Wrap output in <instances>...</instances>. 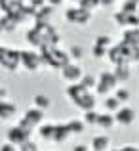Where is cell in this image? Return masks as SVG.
<instances>
[{"instance_id": "obj_4", "label": "cell", "mask_w": 139, "mask_h": 151, "mask_svg": "<svg viewBox=\"0 0 139 151\" xmlns=\"http://www.w3.org/2000/svg\"><path fill=\"white\" fill-rule=\"evenodd\" d=\"M42 121H44V111L36 109V107H31V109H27L25 115L19 119L17 126H21V128L27 130V132H33L36 126L42 124Z\"/></svg>"}, {"instance_id": "obj_30", "label": "cell", "mask_w": 139, "mask_h": 151, "mask_svg": "<svg viewBox=\"0 0 139 151\" xmlns=\"http://www.w3.org/2000/svg\"><path fill=\"white\" fill-rule=\"evenodd\" d=\"M78 8L86 12H92L93 8H97V0H78Z\"/></svg>"}, {"instance_id": "obj_33", "label": "cell", "mask_w": 139, "mask_h": 151, "mask_svg": "<svg viewBox=\"0 0 139 151\" xmlns=\"http://www.w3.org/2000/svg\"><path fill=\"white\" fill-rule=\"evenodd\" d=\"M29 6L33 8L34 12H36V10H40L42 6H46V0H31V2H29Z\"/></svg>"}, {"instance_id": "obj_32", "label": "cell", "mask_w": 139, "mask_h": 151, "mask_svg": "<svg viewBox=\"0 0 139 151\" xmlns=\"http://www.w3.org/2000/svg\"><path fill=\"white\" fill-rule=\"evenodd\" d=\"M17 151H38V147H36V144H33V142H27V144H23Z\"/></svg>"}, {"instance_id": "obj_26", "label": "cell", "mask_w": 139, "mask_h": 151, "mask_svg": "<svg viewBox=\"0 0 139 151\" xmlns=\"http://www.w3.org/2000/svg\"><path fill=\"white\" fill-rule=\"evenodd\" d=\"M120 107H122L120 101H118L114 96H107V100H105V109H107V113H116Z\"/></svg>"}, {"instance_id": "obj_27", "label": "cell", "mask_w": 139, "mask_h": 151, "mask_svg": "<svg viewBox=\"0 0 139 151\" xmlns=\"http://www.w3.org/2000/svg\"><path fill=\"white\" fill-rule=\"evenodd\" d=\"M69 59H74V61H78V59H82L84 58V48H82L80 44H74V46H71L69 48Z\"/></svg>"}, {"instance_id": "obj_20", "label": "cell", "mask_w": 139, "mask_h": 151, "mask_svg": "<svg viewBox=\"0 0 139 151\" xmlns=\"http://www.w3.org/2000/svg\"><path fill=\"white\" fill-rule=\"evenodd\" d=\"M93 48L109 52L110 48H113V38H110V37H107V35H101V37H95V42H93Z\"/></svg>"}, {"instance_id": "obj_5", "label": "cell", "mask_w": 139, "mask_h": 151, "mask_svg": "<svg viewBox=\"0 0 139 151\" xmlns=\"http://www.w3.org/2000/svg\"><path fill=\"white\" fill-rule=\"evenodd\" d=\"M116 88H118V81L114 78L113 71H103V73L99 75L97 82H95V94H97V96H109V94L114 92Z\"/></svg>"}, {"instance_id": "obj_12", "label": "cell", "mask_w": 139, "mask_h": 151, "mask_svg": "<svg viewBox=\"0 0 139 151\" xmlns=\"http://www.w3.org/2000/svg\"><path fill=\"white\" fill-rule=\"evenodd\" d=\"M15 113H17V105H15L14 101L0 100V121H8V119H11Z\"/></svg>"}, {"instance_id": "obj_31", "label": "cell", "mask_w": 139, "mask_h": 151, "mask_svg": "<svg viewBox=\"0 0 139 151\" xmlns=\"http://www.w3.org/2000/svg\"><path fill=\"white\" fill-rule=\"evenodd\" d=\"M113 19L118 23V25H126V27H128V14H124V12H120V10H118L116 14L113 15Z\"/></svg>"}, {"instance_id": "obj_37", "label": "cell", "mask_w": 139, "mask_h": 151, "mask_svg": "<svg viewBox=\"0 0 139 151\" xmlns=\"http://www.w3.org/2000/svg\"><path fill=\"white\" fill-rule=\"evenodd\" d=\"M48 2V6H51V8H57V6H61L65 0H46Z\"/></svg>"}, {"instance_id": "obj_14", "label": "cell", "mask_w": 139, "mask_h": 151, "mask_svg": "<svg viewBox=\"0 0 139 151\" xmlns=\"http://www.w3.org/2000/svg\"><path fill=\"white\" fill-rule=\"evenodd\" d=\"M17 19L14 17L11 14H2L0 15V29H2V33H14L15 29H17Z\"/></svg>"}, {"instance_id": "obj_23", "label": "cell", "mask_w": 139, "mask_h": 151, "mask_svg": "<svg viewBox=\"0 0 139 151\" xmlns=\"http://www.w3.org/2000/svg\"><path fill=\"white\" fill-rule=\"evenodd\" d=\"M33 101H34V107H36V109H40V111H46L48 107L51 105L50 98H48V96H44V94H36Z\"/></svg>"}, {"instance_id": "obj_16", "label": "cell", "mask_w": 139, "mask_h": 151, "mask_svg": "<svg viewBox=\"0 0 139 151\" xmlns=\"http://www.w3.org/2000/svg\"><path fill=\"white\" fill-rule=\"evenodd\" d=\"M110 145V138L107 134H99V136H93L92 140V149L90 151H107Z\"/></svg>"}, {"instance_id": "obj_3", "label": "cell", "mask_w": 139, "mask_h": 151, "mask_svg": "<svg viewBox=\"0 0 139 151\" xmlns=\"http://www.w3.org/2000/svg\"><path fill=\"white\" fill-rule=\"evenodd\" d=\"M40 58H42L44 67H55V69H63L67 63H71L69 54H67L65 50H61L59 46L40 50Z\"/></svg>"}, {"instance_id": "obj_1", "label": "cell", "mask_w": 139, "mask_h": 151, "mask_svg": "<svg viewBox=\"0 0 139 151\" xmlns=\"http://www.w3.org/2000/svg\"><path fill=\"white\" fill-rule=\"evenodd\" d=\"M27 42L38 52L53 48L59 44V33L51 23H34L33 29L27 31Z\"/></svg>"}, {"instance_id": "obj_22", "label": "cell", "mask_w": 139, "mask_h": 151, "mask_svg": "<svg viewBox=\"0 0 139 151\" xmlns=\"http://www.w3.org/2000/svg\"><path fill=\"white\" fill-rule=\"evenodd\" d=\"M65 124H67V128H69L71 136H73V134H82V132H84V126H86L80 119H71V121L65 122Z\"/></svg>"}, {"instance_id": "obj_11", "label": "cell", "mask_w": 139, "mask_h": 151, "mask_svg": "<svg viewBox=\"0 0 139 151\" xmlns=\"http://www.w3.org/2000/svg\"><path fill=\"white\" fill-rule=\"evenodd\" d=\"M113 117H114V122H116V124L130 126L133 121H135V109H133V107H120Z\"/></svg>"}, {"instance_id": "obj_41", "label": "cell", "mask_w": 139, "mask_h": 151, "mask_svg": "<svg viewBox=\"0 0 139 151\" xmlns=\"http://www.w3.org/2000/svg\"><path fill=\"white\" fill-rule=\"evenodd\" d=\"M137 69H139V63H137Z\"/></svg>"}, {"instance_id": "obj_28", "label": "cell", "mask_w": 139, "mask_h": 151, "mask_svg": "<svg viewBox=\"0 0 139 151\" xmlns=\"http://www.w3.org/2000/svg\"><path fill=\"white\" fill-rule=\"evenodd\" d=\"M113 96L116 98V100L120 101V103H124V101H128V100H130V96H132V94H130V90H128V88H124V86H118V88L114 90Z\"/></svg>"}, {"instance_id": "obj_25", "label": "cell", "mask_w": 139, "mask_h": 151, "mask_svg": "<svg viewBox=\"0 0 139 151\" xmlns=\"http://www.w3.org/2000/svg\"><path fill=\"white\" fill-rule=\"evenodd\" d=\"M120 12H124V14H128V15L139 14V2H135V0H126V2L122 4Z\"/></svg>"}, {"instance_id": "obj_8", "label": "cell", "mask_w": 139, "mask_h": 151, "mask_svg": "<svg viewBox=\"0 0 139 151\" xmlns=\"http://www.w3.org/2000/svg\"><path fill=\"white\" fill-rule=\"evenodd\" d=\"M65 19L73 25H88L92 21V12H86L82 8L74 6V8H67L65 10Z\"/></svg>"}, {"instance_id": "obj_24", "label": "cell", "mask_w": 139, "mask_h": 151, "mask_svg": "<svg viewBox=\"0 0 139 151\" xmlns=\"http://www.w3.org/2000/svg\"><path fill=\"white\" fill-rule=\"evenodd\" d=\"M95 82H97V77H95V75L86 73V75H82V78H80V82H78V84L84 86L86 90H93L95 88Z\"/></svg>"}, {"instance_id": "obj_19", "label": "cell", "mask_w": 139, "mask_h": 151, "mask_svg": "<svg viewBox=\"0 0 139 151\" xmlns=\"http://www.w3.org/2000/svg\"><path fill=\"white\" fill-rule=\"evenodd\" d=\"M113 75H114V78H116L118 82H126V81H130V77H132V71H130V65H114Z\"/></svg>"}, {"instance_id": "obj_34", "label": "cell", "mask_w": 139, "mask_h": 151, "mask_svg": "<svg viewBox=\"0 0 139 151\" xmlns=\"http://www.w3.org/2000/svg\"><path fill=\"white\" fill-rule=\"evenodd\" d=\"M116 0H97V8H110Z\"/></svg>"}, {"instance_id": "obj_10", "label": "cell", "mask_w": 139, "mask_h": 151, "mask_svg": "<svg viewBox=\"0 0 139 151\" xmlns=\"http://www.w3.org/2000/svg\"><path fill=\"white\" fill-rule=\"evenodd\" d=\"M82 75H84V71H82V67L78 65V63H67L65 67L61 69V78L65 82H69V84H78L82 78Z\"/></svg>"}, {"instance_id": "obj_9", "label": "cell", "mask_w": 139, "mask_h": 151, "mask_svg": "<svg viewBox=\"0 0 139 151\" xmlns=\"http://www.w3.org/2000/svg\"><path fill=\"white\" fill-rule=\"evenodd\" d=\"M31 134L33 132H27V130H23L21 126H11L10 130L6 132V142H10L11 145H15V147H21L23 144H27V142H31Z\"/></svg>"}, {"instance_id": "obj_40", "label": "cell", "mask_w": 139, "mask_h": 151, "mask_svg": "<svg viewBox=\"0 0 139 151\" xmlns=\"http://www.w3.org/2000/svg\"><path fill=\"white\" fill-rule=\"evenodd\" d=\"M73 2H76V4H78V0H73Z\"/></svg>"}, {"instance_id": "obj_15", "label": "cell", "mask_w": 139, "mask_h": 151, "mask_svg": "<svg viewBox=\"0 0 139 151\" xmlns=\"http://www.w3.org/2000/svg\"><path fill=\"white\" fill-rule=\"evenodd\" d=\"M69 136H71V132H69V128H67L65 122H55L51 142H55V144H63L65 140H69Z\"/></svg>"}, {"instance_id": "obj_29", "label": "cell", "mask_w": 139, "mask_h": 151, "mask_svg": "<svg viewBox=\"0 0 139 151\" xmlns=\"http://www.w3.org/2000/svg\"><path fill=\"white\" fill-rule=\"evenodd\" d=\"M97 111L92 109V111H84V124H88V126H95V121H97Z\"/></svg>"}, {"instance_id": "obj_13", "label": "cell", "mask_w": 139, "mask_h": 151, "mask_svg": "<svg viewBox=\"0 0 139 151\" xmlns=\"http://www.w3.org/2000/svg\"><path fill=\"white\" fill-rule=\"evenodd\" d=\"M53 12H55V8H51V6H42L40 10H36L34 12V23H50L51 21V17H53Z\"/></svg>"}, {"instance_id": "obj_2", "label": "cell", "mask_w": 139, "mask_h": 151, "mask_svg": "<svg viewBox=\"0 0 139 151\" xmlns=\"http://www.w3.org/2000/svg\"><path fill=\"white\" fill-rule=\"evenodd\" d=\"M65 94L73 100V103L82 111H92L95 109V96L92 90H86L80 84H69L65 88Z\"/></svg>"}, {"instance_id": "obj_18", "label": "cell", "mask_w": 139, "mask_h": 151, "mask_svg": "<svg viewBox=\"0 0 139 151\" xmlns=\"http://www.w3.org/2000/svg\"><path fill=\"white\" fill-rule=\"evenodd\" d=\"M95 126H99L101 130H109L114 126V117L110 113H99L97 121H95Z\"/></svg>"}, {"instance_id": "obj_21", "label": "cell", "mask_w": 139, "mask_h": 151, "mask_svg": "<svg viewBox=\"0 0 139 151\" xmlns=\"http://www.w3.org/2000/svg\"><path fill=\"white\" fill-rule=\"evenodd\" d=\"M53 128H55L53 122L40 124V126H38V136H40L42 140H46V142H51V138H53Z\"/></svg>"}, {"instance_id": "obj_39", "label": "cell", "mask_w": 139, "mask_h": 151, "mask_svg": "<svg viewBox=\"0 0 139 151\" xmlns=\"http://www.w3.org/2000/svg\"><path fill=\"white\" fill-rule=\"evenodd\" d=\"M73 151H90V147L88 145H74Z\"/></svg>"}, {"instance_id": "obj_7", "label": "cell", "mask_w": 139, "mask_h": 151, "mask_svg": "<svg viewBox=\"0 0 139 151\" xmlns=\"http://www.w3.org/2000/svg\"><path fill=\"white\" fill-rule=\"evenodd\" d=\"M0 67L6 71H17L19 67V50L0 46Z\"/></svg>"}, {"instance_id": "obj_43", "label": "cell", "mask_w": 139, "mask_h": 151, "mask_svg": "<svg viewBox=\"0 0 139 151\" xmlns=\"http://www.w3.org/2000/svg\"><path fill=\"white\" fill-rule=\"evenodd\" d=\"M135 2H139V0H135Z\"/></svg>"}, {"instance_id": "obj_36", "label": "cell", "mask_w": 139, "mask_h": 151, "mask_svg": "<svg viewBox=\"0 0 139 151\" xmlns=\"http://www.w3.org/2000/svg\"><path fill=\"white\" fill-rule=\"evenodd\" d=\"M118 151H139L137 145H122V147H118Z\"/></svg>"}, {"instance_id": "obj_6", "label": "cell", "mask_w": 139, "mask_h": 151, "mask_svg": "<svg viewBox=\"0 0 139 151\" xmlns=\"http://www.w3.org/2000/svg\"><path fill=\"white\" fill-rule=\"evenodd\" d=\"M19 65H23V69L27 71H38L40 67H44L40 58V52L36 50H19Z\"/></svg>"}, {"instance_id": "obj_17", "label": "cell", "mask_w": 139, "mask_h": 151, "mask_svg": "<svg viewBox=\"0 0 139 151\" xmlns=\"http://www.w3.org/2000/svg\"><path fill=\"white\" fill-rule=\"evenodd\" d=\"M25 0H0V10L2 14H14L23 6Z\"/></svg>"}, {"instance_id": "obj_38", "label": "cell", "mask_w": 139, "mask_h": 151, "mask_svg": "<svg viewBox=\"0 0 139 151\" xmlns=\"http://www.w3.org/2000/svg\"><path fill=\"white\" fill-rule=\"evenodd\" d=\"M0 100H8V90L4 86H0Z\"/></svg>"}, {"instance_id": "obj_35", "label": "cell", "mask_w": 139, "mask_h": 151, "mask_svg": "<svg viewBox=\"0 0 139 151\" xmlns=\"http://www.w3.org/2000/svg\"><path fill=\"white\" fill-rule=\"evenodd\" d=\"M0 151H17V147H15V145H11L10 142H4V144L0 145Z\"/></svg>"}, {"instance_id": "obj_42", "label": "cell", "mask_w": 139, "mask_h": 151, "mask_svg": "<svg viewBox=\"0 0 139 151\" xmlns=\"http://www.w3.org/2000/svg\"><path fill=\"white\" fill-rule=\"evenodd\" d=\"M0 33H2V29H0Z\"/></svg>"}]
</instances>
